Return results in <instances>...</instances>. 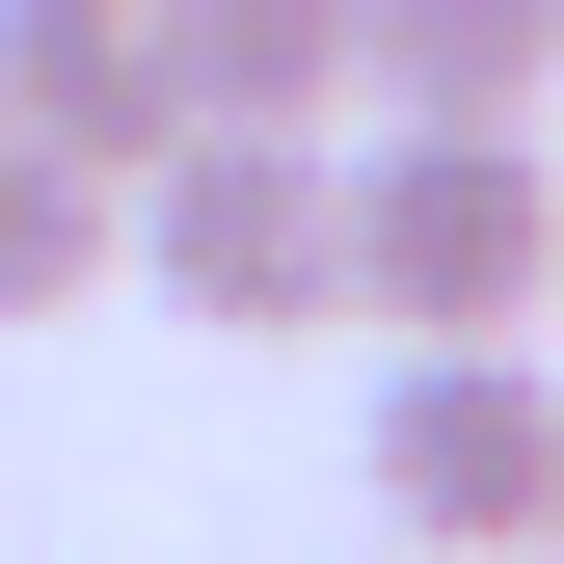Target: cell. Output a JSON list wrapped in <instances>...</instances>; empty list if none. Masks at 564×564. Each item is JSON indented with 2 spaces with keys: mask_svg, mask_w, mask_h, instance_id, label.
<instances>
[{
  "mask_svg": "<svg viewBox=\"0 0 564 564\" xmlns=\"http://www.w3.org/2000/svg\"><path fill=\"white\" fill-rule=\"evenodd\" d=\"M538 296H564V162H538V108H403L377 162H349V323L511 349Z\"/></svg>",
  "mask_w": 564,
  "mask_h": 564,
  "instance_id": "6da1fadb",
  "label": "cell"
},
{
  "mask_svg": "<svg viewBox=\"0 0 564 564\" xmlns=\"http://www.w3.org/2000/svg\"><path fill=\"white\" fill-rule=\"evenodd\" d=\"M108 269H162V323H216V349L349 323V134H242V108H188L162 162L108 188Z\"/></svg>",
  "mask_w": 564,
  "mask_h": 564,
  "instance_id": "7a4b0ae2",
  "label": "cell"
},
{
  "mask_svg": "<svg viewBox=\"0 0 564 564\" xmlns=\"http://www.w3.org/2000/svg\"><path fill=\"white\" fill-rule=\"evenodd\" d=\"M377 538L403 564H538L564 538V377L538 349H377Z\"/></svg>",
  "mask_w": 564,
  "mask_h": 564,
  "instance_id": "3957f363",
  "label": "cell"
},
{
  "mask_svg": "<svg viewBox=\"0 0 564 564\" xmlns=\"http://www.w3.org/2000/svg\"><path fill=\"white\" fill-rule=\"evenodd\" d=\"M0 134H54V162H162L188 82H162V0H0Z\"/></svg>",
  "mask_w": 564,
  "mask_h": 564,
  "instance_id": "277c9868",
  "label": "cell"
},
{
  "mask_svg": "<svg viewBox=\"0 0 564 564\" xmlns=\"http://www.w3.org/2000/svg\"><path fill=\"white\" fill-rule=\"evenodd\" d=\"M377 108H564V0H349Z\"/></svg>",
  "mask_w": 564,
  "mask_h": 564,
  "instance_id": "5b68a950",
  "label": "cell"
},
{
  "mask_svg": "<svg viewBox=\"0 0 564 564\" xmlns=\"http://www.w3.org/2000/svg\"><path fill=\"white\" fill-rule=\"evenodd\" d=\"M162 82L242 108V134H323L349 108V0H162Z\"/></svg>",
  "mask_w": 564,
  "mask_h": 564,
  "instance_id": "8992f818",
  "label": "cell"
},
{
  "mask_svg": "<svg viewBox=\"0 0 564 564\" xmlns=\"http://www.w3.org/2000/svg\"><path fill=\"white\" fill-rule=\"evenodd\" d=\"M82 296H108V162L0 134V323H82Z\"/></svg>",
  "mask_w": 564,
  "mask_h": 564,
  "instance_id": "52a82bcc",
  "label": "cell"
},
{
  "mask_svg": "<svg viewBox=\"0 0 564 564\" xmlns=\"http://www.w3.org/2000/svg\"><path fill=\"white\" fill-rule=\"evenodd\" d=\"M377 564H403V538H377Z\"/></svg>",
  "mask_w": 564,
  "mask_h": 564,
  "instance_id": "ba28073f",
  "label": "cell"
},
{
  "mask_svg": "<svg viewBox=\"0 0 564 564\" xmlns=\"http://www.w3.org/2000/svg\"><path fill=\"white\" fill-rule=\"evenodd\" d=\"M538 564H564V538H538Z\"/></svg>",
  "mask_w": 564,
  "mask_h": 564,
  "instance_id": "9c48e42d",
  "label": "cell"
}]
</instances>
